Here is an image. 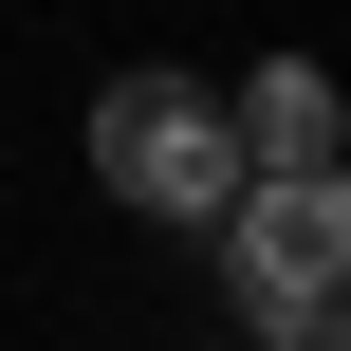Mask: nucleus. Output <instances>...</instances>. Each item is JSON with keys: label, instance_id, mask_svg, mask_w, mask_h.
<instances>
[{"label": "nucleus", "instance_id": "1", "mask_svg": "<svg viewBox=\"0 0 351 351\" xmlns=\"http://www.w3.org/2000/svg\"><path fill=\"white\" fill-rule=\"evenodd\" d=\"M204 241H222V296L278 351H351V167H241V204Z\"/></svg>", "mask_w": 351, "mask_h": 351}, {"label": "nucleus", "instance_id": "2", "mask_svg": "<svg viewBox=\"0 0 351 351\" xmlns=\"http://www.w3.org/2000/svg\"><path fill=\"white\" fill-rule=\"evenodd\" d=\"M93 185H111L130 222H222V204H241L222 93H204V74H111V93H93Z\"/></svg>", "mask_w": 351, "mask_h": 351}, {"label": "nucleus", "instance_id": "3", "mask_svg": "<svg viewBox=\"0 0 351 351\" xmlns=\"http://www.w3.org/2000/svg\"><path fill=\"white\" fill-rule=\"evenodd\" d=\"M222 130H241V167H333L351 148V93L315 74V56H259V74L222 93Z\"/></svg>", "mask_w": 351, "mask_h": 351}, {"label": "nucleus", "instance_id": "4", "mask_svg": "<svg viewBox=\"0 0 351 351\" xmlns=\"http://www.w3.org/2000/svg\"><path fill=\"white\" fill-rule=\"evenodd\" d=\"M259 351H278V333H259Z\"/></svg>", "mask_w": 351, "mask_h": 351}]
</instances>
